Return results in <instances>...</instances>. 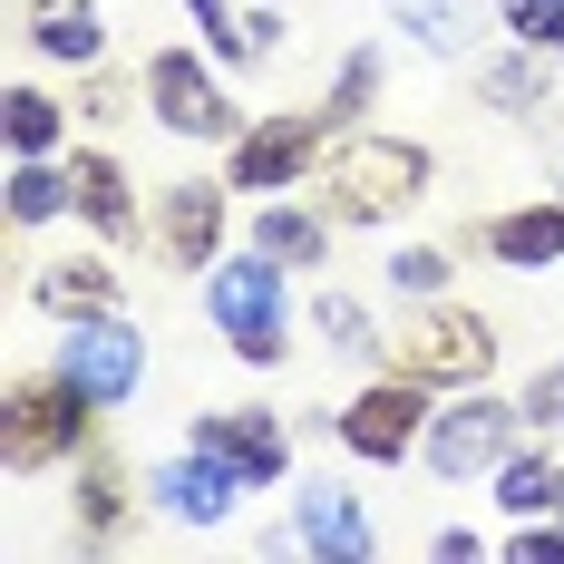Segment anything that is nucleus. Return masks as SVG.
Listing matches in <instances>:
<instances>
[{"label": "nucleus", "instance_id": "f257e3e1", "mask_svg": "<svg viewBox=\"0 0 564 564\" xmlns=\"http://www.w3.org/2000/svg\"><path fill=\"white\" fill-rule=\"evenodd\" d=\"M419 185H429V147H409V137H360L332 156V205L350 225H380L399 205H419Z\"/></svg>", "mask_w": 564, "mask_h": 564}, {"label": "nucleus", "instance_id": "f03ea898", "mask_svg": "<svg viewBox=\"0 0 564 564\" xmlns=\"http://www.w3.org/2000/svg\"><path fill=\"white\" fill-rule=\"evenodd\" d=\"M205 312H215V332H225L253 370L282 360V263H273V253H253V263H215Z\"/></svg>", "mask_w": 564, "mask_h": 564}, {"label": "nucleus", "instance_id": "7ed1b4c3", "mask_svg": "<svg viewBox=\"0 0 564 564\" xmlns=\"http://www.w3.org/2000/svg\"><path fill=\"white\" fill-rule=\"evenodd\" d=\"M58 370L98 399V409H117V399L137 390V370H147V340L127 332V322H108V312H78L68 340H58Z\"/></svg>", "mask_w": 564, "mask_h": 564}, {"label": "nucleus", "instance_id": "20e7f679", "mask_svg": "<svg viewBox=\"0 0 564 564\" xmlns=\"http://www.w3.org/2000/svg\"><path fill=\"white\" fill-rule=\"evenodd\" d=\"M399 360H409V380H448V390H477V380L497 370V332H487L477 312H429L419 332L399 340Z\"/></svg>", "mask_w": 564, "mask_h": 564}, {"label": "nucleus", "instance_id": "39448f33", "mask_svg": "<svg viewBox=\"0 0 564 564\" xmlns=\"http://www.w3.org/2000/svg\"><path fill=\"white\" fill-rule=\"evenodd\" d=\"M88 409L98 399L78 390L68 370H58L50 390H10V467H50L58 448H78L88 438Z\"/></svg>", "mask_w": 564, "mask_h": 564}, {"label": "nucleus", "instance_id": "423d86ee", "mask_svg": "<svg viewBox=\"0 0 564 564\" xmlns=\"http://www.w3.org/2000/svg\"><path fill=\"white\" fill-rule=\"evenodd\" d=\"M147 487H156V507H166L175 525H225V516H234V487H243V467H225L215 448H195V457H166Z\"/></svg>", "mask_w": 564, "mask_h": 564}, {"label": "nucleus", "instance_id": "0eeeda50", "mask_svg": "<svg viewBox=\"0 0 564 564\" xmlns=\"http://www.w3.org/2000/svg\"><path fill=\"white\" fill-rule=\"evenodd\" d=\"M507 409L497 399H457L448 419H429V467L438 477H477V467H497V448H507Z\"/></svg>", "mask_w": 564, "mask_h": 564}, {"label": "nucleus", "instance_id": "6e6552de", "mask_svg": "<svg viewBox=\"0 0 564 564\" xmlns=\"http://www.w3.org/2000/svg\"><path fill=\"white\" fill-rule=\"evenodd\" d=\"M195 448H215L225 467H243V487H263V477H282V419L273 409H215V419H195Z\"/></svg>", "mask_w": 564, "mask_h": 564}, {"label": "nucleus", "instance_id": "1a4fd4ad", "mask_svg": "<svg viewBox=\"0 0 564 564\" xmlns=\"http://www.w3.org/2000/svg\"><path fill=\"white\" fill-rule=\"evenodd\" d=\"M147 88H156V108H166L175 137H225V127H234L225 88H215L195 58H156V68H147Z\"/></svg>", "mask_w": 564, "mask_h": 564}, {"label": "nucleus", "instance_id": "9d476101", "mask_svg": "<svg viewBox=\"0 0 564 564\" xmlns=\"http://www.w3.org/2000/svg\"><path fill=\"white\" fill-rule=\"evenodd\" d=\"M409 438H419V399L409 390H360L350 409H340V448L350 457H409Z\"/></svg>", "mask_w": 564, "mask_h": 564}, {"label": "nucleus", "instance_id": "9b49d317", "mask_svg": "<svg viewBox=\"0 0 564 564\" xmlns=\"http://www.w3.org/2000/svg\"><path fill=\"white\" fill-rule=\"evenodd\" d=\"M282 535H292V545H312V555H340V564H360L370 545H380V535H370V516L350 507L340 487H302V516H292Z\"/></svg>", "mask_w": 564, "mask_h": 564}, {"label": "nucleus", "instance_id": "f8f14e48", "mask_svg": "<svg viewBox=\"0 0 564 564\" xmlns=\"http://www.w3.org/2000/svg\"><path fill=\"white\" fill-rule=\"evenodd\" d=\"M312 147H322V127H312V117H273V127H253V137L234 147V185H292Z\"/></svg>", "mask_w": 564, "mask_h": 564}, {"label": "nucleus", "instance_id": "ddd939ff", "mask_svg": "<svg viewBox=\"0 0 564 564\" xmlns=\"http://www.w3.org/2000/svg\"><path fill=\"white\" fill-rule=\"evenodd\" d=\"M225 243V185H175L166 195V253L175 263H215Z\"/></svg>", "mask_w": 564, "mask_h": 564}, {"label": "nucleus", "instance_id": "4468645a", "mask_svg": "<svg viewBox=\"0 0 564 564\" xmlns=\"http://www.w3.org/2000/svg\"><path fill=\"white\" fill-rule=\"evenodd\" d=\"M68 185H78V215L108 234V243H127L137 234V205H127V175L108 166V156H68Z\"/></svg>", "mask_w": 564, "mask_h": 564}, {"label": "nucleus", "instance_id": "2eb2a0df", "mask_svg": "<svg viewBox=\"0 0 564 564\" xmlns=\"http://www.w3.org/2000/svg\"><path fill=\"white\" fill-rule=\"evenodd\" d=\"M487 243H497V263H555L564 253V205H525V215H497L487 225Z\"/></svg>", "mask_w": 564, "mask_h": 564}, {"label": "nucleus", "instance_id": "dca6fc26", "mask_svg": "<svg viewBox=\"0 0 564 564\" xmlns=\"http://www.w3.org/2000/svg\"><path fill=\"white\" fill-rule=\"evenodd\" d=\"M399 30H419L429 50H467L477 40V0H390Z\"/></svg>", "mask_w": 564, "mask_h": 564}, {"label": "nucleus", "instance_id": "f3484780", "mask_svg": "<svg viewBox=\"0 0 564 564\" xmlns=\"http://www.w3.org/2000/svg\"><path fill=\"white\" fill-rule=\"evenodd\" d=\"M98 40H108V30H98L88 0H50V10H40V50L50 58H98Z\"/></svg>", "mask_w": 564, "mask_h": 564}, {"label": "nucleus", "instance_id": "a211bd4d", "mask_svg": "<svg viewBox=\"0 0 564 564\" xmlns=\"http://www.w3.org/2000/svg\"><path fill=\"white\" fill-rule=\"evenodd\" d=\"M253 243H263L273 263H322V215H302V205H273Z\"/></svg>", "mask_w": 564, "mask_h": 564}, {"label": "nucleus", "instance_id": "6ab92c4d", "mask_svg": "<svg viewBox=\"0 0 564 564\" xmlns=\"http://www.w3.org/2000/svg\"><path fill=\"white\" fill-rule=\"evenodd\" d=\"M40 302H50V312H108L117 282H108V263H58V273L40 282Z\"/></svg>", "mask_w": 564, "mask_h": 564}, {"label": "nucleus", "instance_id": "aec40b11", "mask_svg": "<svg viewBox=\"0 0 564 564\" xmlns=\"http://www.w3.org/2000/svg\"><path fill=\"white\" fill-rule=\"evenodd\" d=\"M497 497H507L516 516H545V507L564 497V467H555V457H516V467H507V487H497Z\"/></svg>", "mask_w": 564, "mask_h": 564}, {"label": "nucleus", "instance_id": "412c9836", "mask_svg": "<svg viewBox=\"0 0 564 564\" xmlns=\"http://www.w3.org/2000/svg\"><path fill=\"white\" fill-rule=\"evenodd\" d=\"M58 205H78L68 175H50V166H20V175H10V215H20V225H40V215H58Z\"/></svg>", "mask_w": 564, "mask_h": 564}, {"label": "nucleus", "instance_id": "4be33fe9", "mask_svg": "<svg viewBox=\"0 0 564 564\" xmlns=\"http://www.w3.org/2000/svg\"><path fill=\"white\" fill-rule=\"evenodd\" d=\"M10 147H20V156H50V147H58V108L40 98V88L10 98Z\"/></svg>", "mask_w": 564, "mask_h": 564}, {"label": "nucleus", "instance_id": "5701e85b", "mask_svg": "<svg viewBox=\"0 0 564 564\" xmlns=\"http://www.w3.org/2000/svg\"><path fill=\"white\" fill-rule=\"evenodd\" d=\"M507 30L525 50H564V0H507Z\"/></svg>", "mask_w": 564, "mask_h": 564}, {"label": "nucleus", "instance_id": "b1692460", "mask_svg": "<svg viewBox=\"0 0 564 564\" xmlns=\"http://www.w3.org/2000/svg\"><path fill=\"white\" fill-rule=\"evenodd\" d=\"M370 88H380V58L360 50L350 68H340V88H332V117H360V108H370Z\"/></svg>", "mask_w": 564, "mask_h": 564}, {"label": "nucleus", "instance_id": "393cba45", "mask_svg": "<svg viewBox=\"0 0 564 564\" xmlns=\"http://www.w3.org/2000/svg\"><path fill=\"white\" fill-rule=\"evenodd\" d=\"M390 282H399V292H438V282H448V253H429V243H409V253L390 263Z\"/></svg>", "mask_w": 564, "mask_h": 564}, {"label": "nucleus", "instance_id": "a878e982", "mask_svg": "<svg viewBox=\"0 0 564 564\" xmlns=\"http://www.w3.org/2000/svg\"><path fill=\"white\" fill-rule=\"evenodd\" d=\"M322 332H332L340 350H370V312H360V302H340V292H332V302H322Z\"/></svg>", "mask_w": 564, "mask_h": 564}, {"label": "nucleus", "instance_id": "bb28decb", "mask_svg": "<svg viewBox=\"0 0 564 564\" xmlns=\"http://www.w3.org/2000/svg\"><path fill=\"white\" fill-rule=\"evenodd\" d=\"M487 98H497V108H525V98L545 108V88H535V68H497V78H487Z\"/></svg>", "mask_w": 564, "mask_h": 564}, {"label": "nucleus", "instance_id": "cd10ccee", "mask_svg": "<svg viewBox=\"0 0 564 564\" xmlns=\"http://www.w3.org/2000/svg\"><path fill=\"white\" fill-rule=\"evenodd\" d=\"M516 555H525V564H564V525H535V516H525V535H516Z\"/></svg>", "mask_w": 564, "mask_h": 564}, {"label": "nucleus", "instance_id": "c85d7f7f", "mask_svg": "<svg viewBox=\"0 0 564 564\" xmlns=\"http://www.w3.org/2000/svg\"><path fill=\"white\" fill-rule=\"evenodd\" d=\"M525 419H545V429H564V370H545V380L525 390Z\"/></svg>", "mask_w": 564, "mask_h": 564}, {"label": "nucleus", "instance_id": "c756f323", "mask_svg": "<svg viewBox=\"0 0 564 564\" xmlns=\"http://www.w3.org/2000/svg\"><path fill=\"white\" fill-rule=\"evenodd\" d=\"M117 497H127L117 477H88V525H98V535H108V525H117Z\"/></svg>", "mask_w": 564, "mask_h": 564}, {"label": "nucleus", "instance_id": "7c9ffc66", "mask_svg": "<svg viewBox=\"0 0 564 564\" xmlns=\"http://www.w3.org/2000/svg\"><path fill=\"white\" fill-rule=\"evenodd\" d=\"M185 10H195V20H205L215 40H225V30H234V20H225V0H185Z\"/></svg>", "mask_w": 564, "mask_h": 564}]
</instances>
